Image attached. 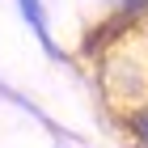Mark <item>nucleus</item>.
<instances>
[{
  "mask_svg": "<svg viewBox=\"0 0 148 148\" xmlns=\"http://www.w3.org/2000/svg\"><path fill=\"white\" fill-rule=\"evenodd\" d=\"M13 9L21 13V21L30 25V34L38 38V47H42L51 59H59V64L68 59V55H64V47L55 42V34H51V21H47V4H42V0H13Z\"/></svg>",
  "mask_w": 148,
  "mask_h": 148,
  "instance_id": "f257e3e1",
  "label": "nucleus"
},
{
  "mask_svg": "<svg viewBox=\"0 0 148 148\" xmlns=\"http://www.w3.org/2000/svg\"><path fill=\"white\" fill-rule=\"evenodd\" d=\"M123 127H127V136H131V148H148V102L131 106L123 114Z\"/></svg>",
  "mask_w": 148,
  "mask_h": 148,
  "instance_id": "f03ea898",
  "label": "nucleus"
},
{
  "mask_svg": "<svg viewBox=\"0 0 148 148\" xmlns=\"http://www.w3.org/2000/svg\"><path fill=\"white\" fill-rule=\"evenodd\" d=\"M106 13H119V17H136V13H148V0H97Z\"/></svg>",
  "mask_w": 148,
  "mask_h": 148,
  "instance_id": "7ed1b4c3",
  "label": "nucleus"
}]
</instances>
